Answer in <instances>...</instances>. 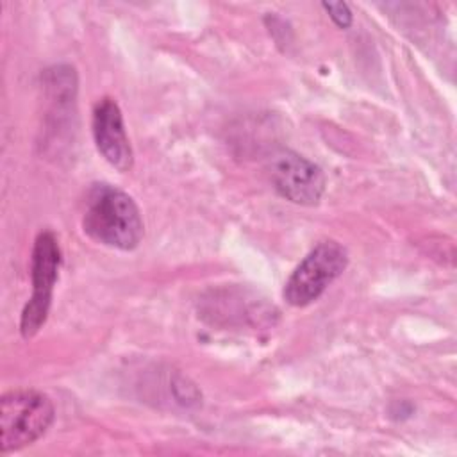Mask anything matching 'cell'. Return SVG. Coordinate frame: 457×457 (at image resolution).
<instances>
[{"instance_id":"obj_1","label":"cell","mask_w":457,"mask_h":457,"mask_svg":"<svg viewBox=\"0 0 457 457\" xmlns=\"http://www.w3.org/2000/svg\"><path fill=\"white\" fill-rule=\"evenodd\" d=\"M82 227L96 243L120 250L136 248L145 232L136 202L109 184H95L87 191Z\"/></svg>"},{"instance_id":"obj_2","label":"cell","mask_w":457,"mask_h":457,"mask_svg":"<svg viewBox=\"0 0 457 457\" xmlns=\"http://www.w3.org/2000/svg\"><path fill=\"white\" fill-rule=\"evenodd\" d=\"M55 416L52 400L34 389L9 391L0 400V450H21L46 434Z\"/></svg>"},{"instance_id":"obj_3","label":"cell","mask_w":457,"mask_h":457,"mask_svg":"<svg viewBox=\"0 0 457 457\" xmlns=\"http://www.w3.org/2000/svg\"><path fill=\"white\" fill-rule=\"evenodd\" d=\"M348 253L337 241H321L295 268L284 286L289 305L305 307L318 300L323 291L345 271Z\"/></svg>"},{"instance_id":"obj_4","label":"cell","mask_w":457,"mask_h":457,"mask_svg":"<svg viewBox=\"0 0 457 457\" xmlns=\"http://www.w3.org/2000/svg\"><path fill=\"white\" fill-rule=\"evenodd\" d=\"M61 264V248L54 232L45 230L41 232L32 248V264H30V277H32V296L23 307L20 330L25 339L36 336V332L45 325L52 291L57 280Z\"/></svg>"},{"instance_id":"obj_5","label":"cell","mask_w":457,"mask_h":457,"mask_svg":"<svg viewBox=\"0 0 457 457\" xmlns=\"http://www.w3.org/2000/svg\"><path fill=\"white\" fill-rule=\"evenodd\" d=\"M270 175L275 189L293 204L316 205L325 191L321 168L291 150H284L271 159Z\"/></svg>"},{"instance_id":"obj_6","label":"cell","mask_w":457,"mask_h":457,"mask_svg":"<svg viewBox=\"0 0 457 457\" xmlns=\"http://www.w3.org/2000/svg\"><path fill=\"white\" fill-rule=\"evenodd\" d=\"M93 137L102 157L118 171L132 166V148L125 132L123 116L112 98H102L93 109Z\"/></svg>"},{"instance_id":"obj_7","label":"cell","mask_w":457,"mask_h":457,"mask_svg":"<svg viewBox=\"0 0 457 457\" xmlns=\"http://www.w3.org/2000/svg\"><path fill=\"white\" fill-rule=\"evenodd\" d=\"M323 9L328 12V16L334 20V23L341 29L350 27L352 23V12L345 2H336V4H327L323 2Z\"/></svg>"}]
</instances>
